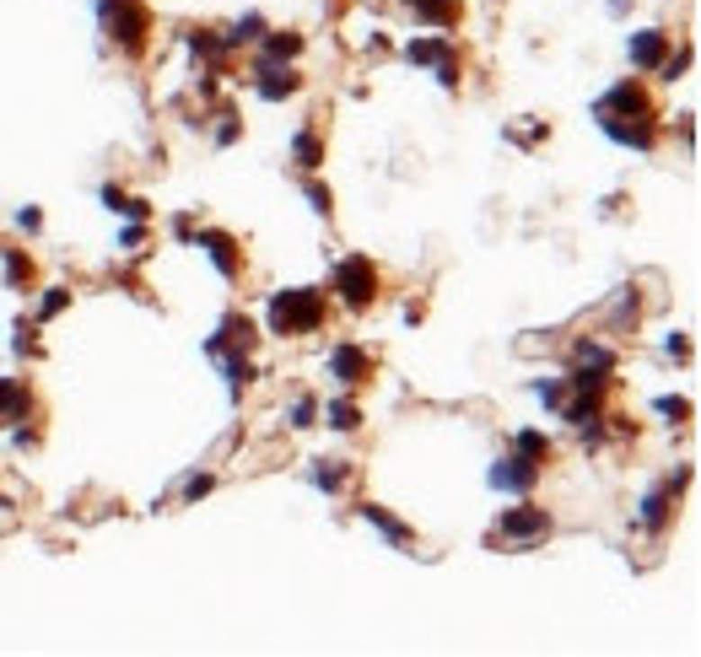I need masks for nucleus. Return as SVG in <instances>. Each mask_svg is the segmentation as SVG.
Instances as JSON below:
<instances>
[{
  "label": "nucleus",
  "mask_w": 701,
  "mask_h": 657,
  "mask_svg": "<svg viewBox=\"0 0 701 657\" xmlns=\"http://www.w3.org/2000/svg\"><path fill=\"white\" fill-rule=\"evenodd\" d=\"M594 119L605 124V135L610 140H621V146H637V151H653V102H648V92L637 86V81H621V86H610L599 102H594Z\"/></svg>",
  "instance_id": "f257e3e1"
},
{
  "label": "nucleus",
  "mask_w": 701,
  "mask_h": 657,
  "mask_svg": "<svg viewBox=\"0 0 701 657\" xmlns=\"http://www.w3.org/2000/svg\"><path fill=\"white\" fill-rule=\"evenodd\" d=\"M319 318H324V297L308 291V286H292V291L270 297V329L275 334H308V329H319Z\"/></svg>",
  "instance_id": "f03ea898"
},
{
  "label": "nucleus",
  "mask_w": 701,
  "mask_h": 657,
  "mask_svg": "<svg viewBox=\"0 0 701 657\" xmlns=\"http://www.w3.org/2000/svg\"><path fill=\"white\" fill-rule=\"evenodd\" d=\"M97 11H103V27L119 38V49L135 54V49L146 43V5H140V0H103Z\"/></svg>",
  "instance_id": "7ed1b4c3"
},
{
  "label": "nucleus",
  "mask_w": 701,
  "mask_h": 657,
  "mask_svg": "<svg viewBox=\"0 0 701 657\" xmlns=\"http://www.w3.org/2000/svg\"><path fill=\"white\" fill-rule=\"evenodd\" d=\"M335 291H340L346 307H367V302L378 297V270H373V259H340V264H335Z\"/></svg>",
  "instance_id": "20e7f679"
},
{
  "label": "nucleus",
  "mask_w": 701,
  "mask_h": 657,
  "mask_svg": "<svg viewBox=\"0 0 701 657\" xmlns=\"http://www.w3.org/2000/svg\"><path fill=\"white\" fill-rule=\"evenodd\" d=\"M626 54H632L637 70H659V65L670 59V32H664V27H643V32L626 38Z\"/></svg>",
  "instance_id": "39448f33"
},
{
  "label": "nucleus",
  "mask_w": 701,
  "mask_h": 657,
  "mask_svg": "<svg viewBox=\"0 0 701 657\" xmlns=\"http://www.w3.org/2000/svg\"><path fill=\"white\" fill-rule=\"evenodd\" d=\"M686 480H691V469H680L675 480H664V485H659V491L643 502V528H648V534H664V523H670V512H675V496H680V485H686Z\"/></svg>",
  "instance_id": "423d86ee"
},
{
  "label": "nucleus",
  "mask_w": 701,
  "mask_h": 657,
  "mask_svg": "<svg viewBox=\"0 0 701 657\" xmlns=\"http://www.w3.org/2000/svg\"><path fill=\"white\" fill-rule=\"evenodd\" d=\"M535 480H540V464H529L524 453H508V458L491 464V485L497 491H529Z\"/></svg>",
  "instance_id": "0eeeda50"
},
{
  "label": "nucleus",
  "mask_w": 701,
  "mask_h": 657,
  "mask_svg": "<svg viewBox=\"0 0 701 657\" xmlns=\"http://www.w3.org/2000/svg\"><path fill=\"white\" fill-rule=\"evenodd\" d=\"M551 534V512L545 507H513L502 512V539H545Z\"/></svg>",
  "instance_id": "6e6552de"
},
{
  "label": "nucleus",
  "mask_w": 701,
  "mask_h": 657,
  "mask_svg": "<svg viewBox=\"0 0 701 657\" xmlns=\"http://www.w3.org/2000/svg\"><path fill=\"white\" fill-rule=\"evenodd\" d=\"M367 372H373V361H367V351H362V345H335V351H329V377H335V383L356 388Z\"/></svg>",
  "instance_id": "1a4fd4ad"
},
{
  "label": "nucleus",
  "mask_w": 701,
  "mask_h": 657,
  "mask_svg": "<svg viewBox=\"0 0 701 657\" xmlns=\"http://www.w3.org/2000/svg\"><path fill=\"white\" fill-rule=\"evenodd\" d=\"M302 81L286 70V65H259V81H254V92L265 97V102H281V97H292Z\"/></svg>",
  "instance_id": "9d476101"
},
{
  "label": "nucleus",
  "mask_w": 701,
  "mask_h": 657,
  "mask_svg": "<svg viewBox=\"0 0 701 657\" xmlns=\"http://www.w3.org/2000/svg\"><path fill=\"white\" fill-rule=\"evenodd\" d=\"M200 248L211 253V264H216V270H221L227 280L238 275V243H232L227 232H200Z\"/></svg>",
  "instance_id": "9b49d317"
},
{
  "label": "nucleus",
  "mask_w": 701,
  "mask_h": 657,
  "mask_svg": "<svg viewBox=\"0 0 701 657\" xmlns=\"http://www.w3.org/2000/svg\"><path fill=\"white\" fill-rule=\"evenodd\" d=\"M567 388H572V394H583V399H599V394L610 388V377H605V367H589V361H578V367L567 372Z\"/></svg>",
  "instance_id": "f8f14e48"
},
{
  "label": "nucleus",
  "mask_w": 701,
  "mask_h": 657,
  "mask_svg": "<svg viewBox=\"0 0 701 657\" xmlns=\"http://www.w3.org/2000/svg\"><path fill=\"white\" fill-rule=\"evenodd\" d=\"M27 410H32L27 388H22L16 377H0V426H5V421H22Z\"/></svg>",
  "instance_id": "ddd939ff"
},
{
  "label": "nucleus",
  "mask_w": 701,
  "mask_h": 657,
  "mask_svg": "<svg viewBox=\"0 0 701 657\" xmlns=\"http://www.w3.org/2000/svg\"><path fill=\"white\" fill-rule=\"evenodd\" d=\"M297 54H302V38H297V32H270L259 65H286V59H297Z\"/></svg>",
  "instance_id": "4468645a"
},
{
  "label": "nucleus",
  "mask_w": 701,
  "mask_h": 657,
  "mask_svg": "<svg viewBox=\"0 0 701 657\" xmlns=\"http://www.w3.org/2000/svg\"><path fill=\"white\" fill-rule=\"evenodd\" d=\"M216 361H221V377H227V388H232V399H238V394L248 388V377H254V367H248V356H243V351H221Z\"/></svg>",
  "instance_id": "2eb2a0df"
},
{
  "label": "nucleus",
  "mask_w": 701,
  "mask_h": 657,
  "mask_svg": "<svg viewBox=\"0 0 701 657\" xmlns=\"http://www.w3.org/2000/svg\"><path fill=\"white\" fill-rule=\"evenodd\" d=\"M443 54H454L448 38H410V43H405V59H410V65H437Z\"/></svg>",
  "instance_id": "dca6fc26"
},
{
  "label": "nucleus",
  "mask_w": 701,
  "mask_h": 657,
  "mask_svg": "<svg viewBox=\"0 0 701 657\" xmlns=\"http://www.w3.org/2000/svg\"><path fill=\"white\" fill-rule=\"evenodd\" d=\"M346 475H351V469H346V464H335V458H319V464L308 469V480H313L319 491H329V496H335V491L346 485Z\"/></svg>",
  "instance_id": "f3484780"
},
{
  "label": "nucleus",
  "mask_w": 701,
  "mask_h": 657,
  "mask_svg": "<svg viewBox=\"0 0 701 657\" xmlns=\"http://www.w3.org/2000/svg\"><path fill=\"white\" fill-rule=\"evenodd\" d=\"M103 205H108V210H119V216H130V221H146V216H151V205H146V200H130V194H119L113 183L103 189Z\"/></svg>",
  "instance_id": "a211bd4d"
},
{
  "label": "nucleus",
  "mask_w": 701,
  "mask_h": 657,
  "mask_svg": "<svg viewBox=\"0 0 701 657\" xmlns=\"http://www.w3.org/2000/svg\"><path fill=\"white\" fill-rule=\"evenodd\" d=\"M362 518H367V523H373V528H378V534H389V539H394V545H405V539H410V528H405V523H400V518H389V512H383V507H373V502H367V507H362Z\"/></svg>",
  "instance_id": "6ab92c4d"
},
{
  "label": "nucleus",
  "mask_w": 701,
  "mask_h": 657,
  "mask_svg": "<svg viewBox=\"0 0 701 657\" xmlns=\"http://www.w3.org/2000/svg\"><path fill=\"white\" fill-rule=\"evenodd\" d=\"M513 453H524L529 464H545V458H551V442H545L540 431H518V437H513Z\"/></svg>",
  "instance_id": "aec40b11"
},
{
  "label": "nucleus",
  "mask_w": 701,
  "mask_h": 657,
  "mask_svg": "<svg viewBox=\"0 0 701 657\" xmlns=\"http://www.w3.org/2000/svg\"><path fill=\"white\" fill-rule=\"evenodd\" d=\"M259 32H265V16H254V11H248V16H243V22H238L227 38H221V43H227V49H238V43H254Z\"/></svg>",
  "instance_id": "412c9836"
},
{
  "label": "nucleus",
  "mask_w": 701,
  "mask_h": 657,
  "mask_svg": "<svg viewBox=\"0 0 701 657\" xmlns=\"http://www.w3.org/2000/svg\"><path fill=\"white\" fill-rule=\"evenodd\" d=\"M292 156H297L302 167H319V162H324V146H319V135H308V129H302V135L292 140Z\"/></svg>",
  "instance_id": "4be33fe9"
},
{
  "label": "nucleus",
  "mask_w": 701,
  "mask_h": 657,
  "mask_svg": "<svg viewBox=\"0 0 701 657\" xmlns=\"http://www.w3.org/2000/svg\"><path fill=\"white\" fill-rule=\"evenodd\" d=\"M356 421H362V410H356L351 399H335V404H329V426H335V431H356Z\"/></svg>",
  "instance_id": "5701e85b"
},
{
  "label": "nucleus",
  "mask_w": 701,
  "mask_h": 657,
  "mask_svg": "<svg viewBox=\"0 0 701 657\" xmlns=\"http://www.w3.org/2000/svg\"><path fill=\"white\" fill-rule=\"evenodd\" d=\"M448 5H454V0H410V11H416V16H421V22H437V27H443V22H448V16H454V11H448Z\"/></svg>",
  "instance_id": "b1692460"
},
{
  "label": "nucleus",
  "mask_w": 701,
  "mask_h": 657,
  "mask_svg": "<svg viewBox=\"0 0 701 657\" xmlns=\"http://www.w3.org/2000/svg\"><path fill=\"white\" fill-rule=\"evenodd\" d=\"M189 49H194L200 59H221V54H227V43L211 38V32H189Z\"/></svg>",
  "instance_id": "393cba45"
},
{
  "label": "nucleus",
  "mask_w": 701,
  "mask_h": 657,
  "mask_svg": "<svg viewBox=\"0 0 701 657\" xmlns=\"http://www.w3.org/2000/svg\"><path fill=\"white\" fill-rule=\"evenodd\" d=\"M313 415H319V404H313V399L302 394V399L292 404V426H297V431H308V426H313Z\"/></svg>",
  "instance_id": "a878e982"
},
{
  "label": "nucleus",
  "mask_w": 701,
  "mask_h": 657,
  "mask_svg": "<svg viewBox=\"0 0 701 657\" xmlns=\"http://www.w3.org/2000/svg\"><path fill=\"white\" fill-rule=\"evenodd\" d=\"M65 302H70V291H65V286H49V297H43V307H38V318H54V313L65 307Z\"/></svg>",
  "instance_id": "bb28decb"
},
{
  "label": "nucleus",
  "mask_w": 701,
  "mask_h": 657,
  "mask_svg": "<svg viewBox=\"0 0 701 657\" xmlns=\"http://www.w3.org/2000/svg\"><path fill=\"white\" fill-rule=\"evenodd\" d=\"M578 361H589V367H605V372H610V351H605V345H589V340H583V345H578Z\"/></svg>",
  "instance_id": "cd10ccee"
},
{
  "label": "nucleus",
  "mask_w": 701,
  "mask_h": 657,
  "mask_svg": "<svg viewBox=\"0 0 701 657\" xmlns=\"http://www.w3.org/2000/svg\"><path fill=\"white\" fill-rule=\"evenodd\" d=\"M5 280H11V286H22V280H27V259H22L16 248L5 253Z\"/></svg>",
  "instance_id": "c85d7f7f"
},
{
  "label": "nucleus",
  "mask_w": 701,
  "mask_h": 657,
  "mask_svg": "<svg viewBox=\"0 0 701 657\" xmlns=\"http://www.w3.org/2000/svg\"><path fill=\"white\" fill-rule=\"evenodd\" d=\"M437 81H443V86H459V65H454V54L437 59Z\"/></svg>",
  "instance_id": "c756f323"
},
{
  "label": "nucleus",
  "mask_w": 701,
  "mask_h": 657,
  "mask_svg": "<svg viewBox=\"0 0 701 657\" xmlns=\"http://www.w3.org/2000/svg\"><path fill=\"white\" fill-rule=\"evenodd\" d=\"M659 415H670V421H686V415H691V404H686V399H659Z\"/></svg>",
  "instance_id": "7c9ffc66"
},
{
  "label": "nucleus",
  "mask_w": 701,
  "mask_h": 657,
  "mask_svg": "<svg viewBox=\"0 0 701 657\" xmlns=\"http://www.w3.org/2000/svg\"><path fill=\"white\" fill-rule=\"evenodd\" d=\"M308 200H313V210L329 216V189H324V183H308Z\"/></svg>",
  "instance_id": "2f4dec72"
},
{
  "label": "nucleus",
  "mask_w": 701,
  "mask_h": 657,
  "mask_svg": "<svg viewBox=\"0 0 701 657\" xmlns=\"http://www.w3.org/2000/svg\"><path fill=\"white\" fill-rule=\"evenodd\" d=\"M16 226H22V232H38V226H43V216L27 205V210H16Z\"/></svg>",
  "instance_id": "473e14b6"
},
{
  "label": "nucleus",
  "mask_w": 701,
  "mask_h": 657,
  "mask_svg": "<svg viewBox=\"0 0 701 657\" xmlns=\"http://www.w3.org/2000/svg\"><path fill=\"white\" fill-rule=\"evenodd\" d=\"M205 491H211V475H194V480H189V485H184V496H189V502H200V496H205Z\"/></svg>",
  "instance_id": "72a5a7b5"
},
{
  "label": "nucleus",
  "mask_w": 701,
  "mask_h": 657,
  "mask_svg": "<svg viewBox=\"0 0 701 657\" xmlns=\"http://www.w3.org/2000/svg\"><path fill=\"white\" fill-rule=\"evenodd\" d=\"M221 119H227V113H221ZM216 140H221V146H232V140H238V124H232V119H227V124H221V129H216Z\"/></svg>",
  "instance_id": "f704fd0d"
}]
</instances>
